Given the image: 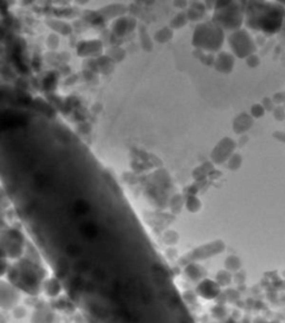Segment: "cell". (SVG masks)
Masks as SVG:
<instances>
[{
	"label": "cell",
	"mask_w": 285,
	"mask_h": 323,
	"mask_svg": "<svg viewBox=\"0 0 285 323\" xmlns=\"http://www.w3.org/2000/svg\"><path fill=\"white\" fill-rule=\"evenodd\" d=\"M281 23L282 18L279 16V13H269L262 19V28L266 31H275L281 26Z\"/></svg>",
	"instance_id": "6da1fadb"
},
{
	"label": "cell",
	"mask_w": 285,
	"mask_h": 323,
	"mask_svg": "<svg viewBox=\"0 0 285 323\" xmlns=\"http://www.w3.org/2000/svg\"><path fill=\"white\" fill-rule=\"evenodd\" d=\"M55 83H56V77L54 75H49L45 78L44 80V87L46 89H51V88L55 87Z\"/></svg>",
	"instance_id": "7a4b0ae2"
}]
</instances>
